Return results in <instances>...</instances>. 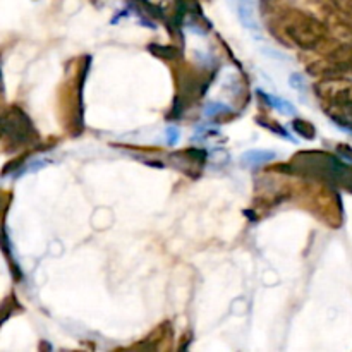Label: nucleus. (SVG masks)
<instances>
[{
  "label": "nucleus",
  "instance_id": "2",
  "mask_svg": "<svg viewBox=\"0 0 352 352\" xmlns=\"http://www.w3.org/2000/svg\"><path fill=\"white\" fill-rule=\"evenodd\" d=\"M275 158V153H272V151H258V150H253V151H248L246 155L243 157V164L244 165H261L265 164V162H270Z\"/></svg>",
  "mask_w": 352,
  "mask_h": 352
},
{
  "label": "nucleus",
  "instance_id": "4",
  "mask_svg": "<svg viewBox=\"0 0 352 352\" xmlns=\"http://www.w3.org/2000/svg\"><path fill=\"white\" fill-rule=\"evenodd\" d=\"M291 85L294 86L296 89H298V91H306V79L302 78V76H299V74H294L291 78Z\"/></svg>",
  "mask_w": 352,
  "mask_h": 352
},
{
  "label": "nucleus",
  "instance_id": "1",
  "mask_svg": "<svg viewBox=\"0 0 352 352\" xmlns=\"http://www.w3.org/2000/svg\"><path fill=\"white\" fill-rule=\"evenodd\" d=\"M230 3H232L234 10H236L237 17H239L244 28L253 31L254 34L260 33V23H258L254 0H230Z\"/></svg>",
  "mask_w": 352,
  "mask_h": 352
},
{
  "label": "nucleus",
  "instance_id": "5",
  "mask_svg": "<svg viewBox=\"0 0 352 352\" xmlns=\"http://www.w3.org/2000/svg\"><path fill=\"white\" fill-rule=\"evenodd\" d=\"M167 136H168V143H170V144H174L175 141L179 140L177 129H175V127H168V131H167Z\"/></svg>",
  "mask_w": 352,
  "mask_h": 352
},
{
  "label": "nucleus",
  "instance_id": "3",
  "mask_svg": "<svg viewBox=\"0 0 352 352\" xmlns=\"http://www.w3.org/2000/svg\"><path fill=\"white\" fill-rule=\"evenodd\" d=\"M265 98L272 103V107H274L275 110H278V112L284 113V116H294L296 113L294 107H292L289 102H285V100H280L277 98V96H272V95H265Z\"/></svg>",
  "mask_w": 352,
  "mask_h": 352
}]
</instances>
